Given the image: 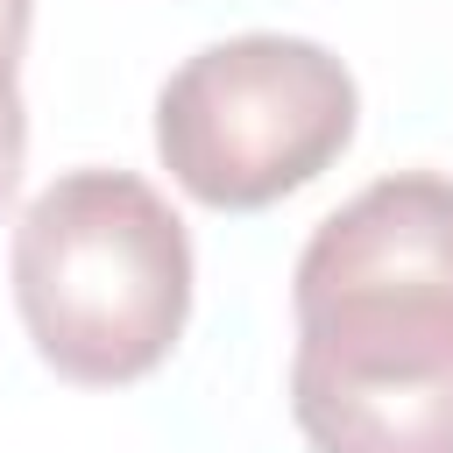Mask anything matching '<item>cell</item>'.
<instances>
[{
  "label": "cell",
  "mask_w": 453,
  "mask_h": 453,
  "mask_svg": "<svg viewBox=\"0 0 453 453\" xmlns=\"http://www.w3.org/2000/svg\"><path fill=\"white\" fill-rule=\"evenodd\" d=\"M290 304L311 453H453V177L396 170L326 212Z\"/></svg>",
  "instance_id": "obj_1"
},
{
  "label": "cell",
  "mask_w": 453,
  "mask_h": 453,
  "mask_svg": "<svg viewBox=\"0 0 453 453\" xmlns=\"http://www.w3.org/2000/svg\"><path fill=\"white\" fill-rule=\"evenodd\" d=\"M14 311L64 382H142L191 319V234L134 170H64L14 226Z\"/></svg>",
  "instance_id": "obj_2"
},
{
  "label": "cell",
  "mask_w": 453,
  "mask_h": 453,
  "mask_svg": "<svg viewBox=\"0 0 453 453\" xmlns=\"http://www.w3.org/2000/svg\"><path fill=\"white\" fill-rule=\"evenodd\" d=\"M354 71L304 35H226L156 92V156L212 212H262L354 142Z\"/></svg>",
  "instance_id": "obj_3"
},
{
  "label": "cell",
  "mask_w": 453,
  "mask_h": 453,
  "mask_svg": "<svg viewBox=\"0 0 453 453\" xmlns=\"http://www.w3.org/2000/svg\"><path fill=\"white\" fill-rule=\"evenodd\" d=\"M21 156H28V106H21V85L0 78V205L21 184Z\"/></svg>",
  "instance_id": "obj_4"
},
{
  "label": "cell",
  "mask_w": 453,
  "mask_h": 453,
  "mask_svg": "<svg viewBox=\"0 0 453 453\" xmlns=\"http://www.w3.org/2000/svg\"><path fill=\"white\" fill-rule=\"evenodd\" d=\"M28 21H35V0H0V78H14V71H21Z\"/></svg>",
  "instance_id": "obj_5"
}]
</instances>
